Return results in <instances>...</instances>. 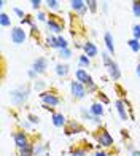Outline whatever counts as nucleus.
Instances as JSON below:
<instances>
[{
	"label": "nucleus",
	"instance_id": "obj_1",
	"mask_svg": "<svg viewBox=\"0 0 140 156\" xmlns=\"http://www.w3.org/2000/svg\"><path fill=\"white\" fill-rule=\"evenodd\" d=\"M29 96H30V88L27 84H21V86H16L10 91V102L13 105H16V107H19V105L27 102Z\"/></svg>",
	"mask_w": 140,
	"mask_h": 156
},
{
	"label": "nucleus",
	"instance_id": "obj_2",
	"mask_svg": "<svg viewBox=\"0 0 140 156\" xmlns=\"http://www.w3.org/2000/svg\"><path fill=\"white\" fill-rule=\"evenodd\" d=\"M38 97L41 101V108H54L61 104V97L54 91H43Z\"/></svg>",
	"mask_w": 140,
	"mask_h": 156
},
{
	"label": "nucleus",
	"instance_id": "obj_3",
	"mask_svg": "<svg viewBox=\"0 0 140 156\" xmlns=\"http://www.w3.org/2000/svg\"><path fill=\"white\" fill-rule=\"evenodd\" d=\"M94 137L97 140V145H99L100 148H110V147H113L115 144V140H113V136L105 129V127H102V129H99L96 134H94Z\"/></svg>",
	"mask_w": 140,
	"mask_h": 156
},
{
	"label": "nucleus",
	"instance_id": "obj_4",
	"mask_svg": "<svg viewBox=\"0 0 140 156\" xmlns=\"http://www.w3.org/2000/svg\"><path fill=\"white\" fill-rule=\"evenodd\" d=\"M11 137H13V142H15V145H16L18 150H21V148H24L26 145H29V144H30L29 134H27L24 129L13 131V132H11Z\"/></svg>",
	"mask_w": 140,
	"mask_h": 156
},
{
	"label": "nucleus",
	"instance_id": "obj_5",
	"mask_svg": "<svg viewBox=\"0 0 140 156\" xmlns=\"http://www.w3.org/2000/svg\"><path fill=\"white\" fill-rule=\"evenodd\" d=\"M70 94H72V97L76 99V101H81V99L86 97L88 91H86V86L83 83L73 80V81H70Z\"/></svg>",
	"mask_w": 140,
	"mask_h": 156
},
{
	"label": "nucleus",
	"instance_id": "obj_6",
	"mask_svg": "<svg viewBox=\"0 0 140 156\" xmlns=\"http://www.w3.org/2000/svg\"><path fill=\"white\" fill-rule=\"evenodd\" d=\"M10 38H11L13 43L19 46V45L26 43L27 34H26V30H24L21 26H16V27H11V30H10Z\"/></svg>",
	"mask_w": 140,
	"mask_h": 156
},
{
	"label": "nucleus",
	"instance_id": "obj_7",
	"mask_svg": "<svg viewBox=\"0 0 140 156\" xmlns=\"http://www.w3.org/2000/svg\"><path fill=\"white\" fill-rule=\"evenodd\" d=\"M46 29L51 32V35H61L62 30H64V24L58 19V16L50 15V19L46 23Z\"/></svg>",
	"mask_w": 140,
	"mask_h": 156
},
{
	"label": "nucleus",
	"instance_id": "obj_8",
	"mask_svg": "<svg viewBox=\"0 0 140 156\" xmlns=\"http://www.w3.org/2000/svg\"><path fill=\"white\" fill-rule=\"evenodd\" d=\"M115 108H116L118 115H120V118L123 119V121H128L129 116H131V113L128 112V108H129V107L126 105L124 99H116V101H115Z\"/></svg>",
	"mask_w": 140,
	"mask_h": 156
},
{
	"label": "nucleus",
	"instance_id": "obj_9",
	"mask_svg": "<svg viewBox=\"0 0 140 156\" xmlns=\"http://www.w3.org/2000/svg\"><path fill=\"white\" fill-rule=\"evenodd\" d=\"M30 69H33L35 72H37V75H45L46 73V69H48V59L43 58V56H40V58H37L33 62Z\"/></svg>",
	"mask_w": 140,
	"mask_h": 156
},
{
	"label": "nucleus",
	"instance_id": "obj_10",
	"mask_svg": "<svg viewBox=\"0 0 140 156\" xmlns=\"http://www.w3.org/2000/svg\"><path fill=\"white\" fill-rule=\"evenodd\" d=\"M70 8L78 16H85L88 11V5L85 0H70Z\"/></svg>",
	"mask_w": 140,
	"mask_h": 156
},
{
	"label": "nucleus",
	"instance_id": "obj_11",
	"mask_svg": "<svg viewBox=\"0 0 140 156\" xmlns=\"http://www.w3.org/2000/svg\"><path fill=\"white\" fill-rule=\"evenodd\" d=\"M83 54H86L89 59H94L97 54H99V49H97L96 43L91 40H86L85 43H83Z\"/></svg>",
	"mask_w": 140,
	"mask_h": 156
},
{
	"label": "nucleus",
	"instance_id": "obj_12",
	"mask_svg": "<svg viewBox=\"0 0 140 156\" xmlns=\"http://www.w3.org/2000/svg\"><path fill=\"white\" fill-rule=\"evenodd\" d=\"M51 123L54 127H65L67 126V118L64 113H61V112H54L51 113Z\"/></svg>",
	"mask_w": 140,
	"mask_h": 156
},
{
	"label": "nucleus",
	"instance_id": "obj_13",
	"mask_svg": "<svg viewBox=\"0 0 140 156\" xmlns=\"http://www.w3.org/2000/svg\"><path fill=\"white\" fill-rule=\"evenodd\" d=\"M107 73H108V76H110L113 81H118V80L121 78V69H120V66H118L116 61H113V62H111L110 66L107 67Z\"/></svg>",
	"mask_w": 140,
	"mask_h": 156
},
{
	"label": "nucleus",
	"instance_id": "obj_14",
	"mask_svg": "<svg viewBox=\"0 0 140 156\" xmlns=\"http://www.w3.org/2000/svg\"><path fill=\"white\" fill-rule=\"evenodd\" d=\"M103 43H105V49L111 54V56H115V40H113V35H111L108 30L103 34Z\"/></svg>",
	"mask_w": 140,
	"mask_h": 156
},
{
	"label": "nucleus",
	"instance_id": "obj_15",
	"mask_svg": "<svg viewBox=\"0 0 140 156\" xmlns=\"http://www.w3.org/2000/svg\"><path fill=\"white\" fill-rule=\"evenodd\" d=\"M80 115H81L83 119H86V121H93L97 126H102V119L99 116H94L93 113H91V110H88V108H80Z\"/></svg>",
	"mask_w": 140,
	"mask_h": 156
},
{
	"label": "nucleus",
	"instance_id": "obj_16",
	"mask_svg": "<svg viewBox=\"0 0 140 156\" xmlns=\"http://www.w3.org/2000/svg\"><path fill=\"white\" fill-rule=\"evenodd\" d=\"M80 132H85V127H83L78 121L70 119L65 126V134H80Z\"/></svg>",
	"mask_w": 140,
	"mask_h": 156
},
{
	"label": "nucleus",
	"instance_id": "obj_17",
	"mask_svg": "<svg viewBox=\"0 0 140 156\" xmlns=\"http://www.w3.org/2000/svg\"><path fill=\"white\" fill-rule=\"evenodd\" d=\"M54 72H56V75H58L59 78H65L68 75V72H70V67H68V64H65V62H58L54 66Z\"/></svg>",
	"mask_w": 140,
	"mask_h": 156
},
{
	"label": "nucleus",
	"instance_id": "obj_18",
	"mask_svg": "<svg viewBox=\"0 0 140 156\" xmlns=\"http://www.w3.org/2000/svg\"><path fill=\"white\" fill-rule=\"evenodd\" d=\"M89 110H91V113H93L94 116H99V118H102L103 116V113H105V108H103V104L102 102H93L91 104V107H89Z\"/></svg>",
	"mask_w": 140,
	"mask_h": 156
},
{
	"label": "nucleus",
	"instance_id": "obj_19",
	"mask_svg": "<svg viewBox=\"0 0 140 156\" xmlns=\"http://www.w3.org/2000/svg\"><path fill=\"white\" fill-rule=\"evenodd\" d=\"M89 76H91V75L88 73V70H86V69H78V70L75 72V80H76V81H80V83H83V84L88 81V78H89Z\"/></svg>",
	"mask_w": 140,
	"mask_h": 156
},
{
	"label": "nucleus",
	"instance_id": "obj_20",
	"mask_svg": "<svg viewBox=\"0 0 140 156\" xmlns=\"http://www.w3.org/2000/svg\"><path fill=\"white\" fill-rule=\"evenodd\" d=\"M18 154L19 156H35V144H30L26 145L24 148H21V150H18Z\"/></svg>",
	"mask_w": 140,
	"mask_h": 156
},
{
	"label": "nucleus",
	"instance_id": "obj_21",
	"mask_svg": "<svg viewBox=\"0 0 140 156\" xmlns=\"http://www.w3.org/2000/svg\"><path fill=\"white\" fill-rule=\"evenodd\" d=\"M85 86H86V91H88V94H93V93H99V86H97V83L94 81V78H93V76H89V78H88V81L85 83Z\"/></svg>",
	"mask_w": 140,
	"mask_h": 156
},
{
	"label": "nucleus",
	"instance_id": "obj_22",
	"mask_svg": "<svg viewBox=\"0 0 140 156\" xmlns=\"http://www.w3.org/2000/svg\"><path fill=\"white\" fill-rule=\"evenodd\" d=\"M46 46L50 49H58L59 51V46H58V35H48L46 40H45Z\"/></svg>",
	"mask_w": 140,
	"mask_h": 156
},
{
	"label": "nucleus",
	"instance_id": "obj_23",
	"mask_svg": "<svg viewBox=\"0 0 140 156\" xmlns=\"http://www.w3.org/2000/svg\"><path fill=\"white\" fill-rule=\"evenodd\" d=\"M91 64H93V59H89L86 54H80L78 56V66H80V69H89Z\"/></svg>",
	"mask_w": 140,
	"mask_h": 156
},
{
	"label": "nucleus",
	"instance_id": "obj_24",
	"mask_svg": "<svg viewBox=\"0 0 140 156\" xmlns=\"http://www.w3.org/2000/svg\"><path fill=\"white\" fill-rule=\"evenodd\" d=\"M45 5H46V8L50 11H54V13L61 11V2L59 0H46Z\"/></svg>",
	"mask_w": 140,
	"mask_h": 156
},
{
	"label": "nucleus",
	"instance_id": "obj_25",
	"mask_svg": "<svg viewBox=\"0 0 140 156\" xmlns=\"http://www.w3.org/2000/svg\"><path fill=\"white\" fill-rule=\"evenodd\" d=\"M48 148H50V144H46V142H43V144H35V154H37V156L46 154Z\"/></svg>",
	"mask_w": 140,
	"mask_h": 156
},
{
	"label": "nucleus",
	"instance_id": "obj_26",
	"mask_svg": "<svg viewBox=\"0 0 140 156\" xmlns=\"http://www.w3.org/2000/svg\"><path fill=\"white\" fill-rule=\"evenodd\" d=\"M100 58H102V64H103V67H105V69H107V67L110 66V64L113 62V56H111V54L107 51V49L100 53Z\"/></svg>",
	"mask_w": 140,
	"mask_h": 156
},
{
	"label": "nucleus",
	"instance_id": "obj_27",
	"mask_svg": "<svg viewBox=\"0 0 140 156\" xmlns=\"http://www.w3.org/2000/svg\"><path fill=\"white\" fill-rule=\"evenodd\" d=\"M0 26H2L3 29H5V27H11V18L6 15L5 11L0 13Z\"/></svg>",
	"mask_w": 140,
	"mask_h": 156
},
{
	"label": "nucleus",
	"instance_id": "obj_28",
	"mask_svg": "<svg viewBox=\"0 0 140 156\" xmlns=\"http://www.w3.org/2000/svg\"><path fill=\"white\" fill-rule=\"evenodd\" d=\"M128 46L131 48L132 53H140V40L129 38V40H128Z\"/></svg>",
	"mask_w": 140,
	"mask_h": 156
},
{
	"label": "nucleus",
	"instance_id": "obj_29",
	"mask_svg": "<svg viewBox=\"0 0 140 156\" xmlns=\"http://www.w3.org/2000/svg\"><path fill=\"white\" fill-rule=\"evenodd\" d=\"M72 49H70V48H65V49H61V51H59V58L62 59V61H68L70 58H72Z\"/></svg>",
	"mask_w": 140,
	"mask_h": 156
},
{
	"label": "nucleus",
	"instance_id": "obj_30",
	"mask_svg": "<svg viewBox=\"0 0 140 156\" xmlns=\"http://www.w3.org/2000/svg\"><path fill=\"white\" fill-rule=\"evenodd\" d=\"M131 8H132V15H134V18H140V0H134Z\"/></svg>",
	"mask_w": 140,
	"mask_h": 156
},
{
	"label": "nucleus",
	"instance_id": "obj_31",
	"mask_svg": "<svg viewBox=\"0 0 140 156\" xmlns=\"http://www.w3.org/2000/svg\"><path fill=\"white\" fill-rule=\"evenodd\" d=\"M86 5H88V11L91 13H97V10H99V2H96V0H88Z\"/></svg>",
	"mask_w": 140,
	"mask_h": 156
},
{
	"label": "nucleus",
	"instance_id": "obj_32",
	"mask_svg": "<svg viewBox=\"0 0 140 156\" xmlns=\"http://www.w3.org/2000/svg\"><path fill=\"white\" fill-rule=\"evenodd\" d=\"M88 150L86 148H72L70 150V156H86Z\"/></svg>",
	"mask_w": 140,
	"mask_h": 156
},
{
	"label": "nucleus",
	"instance_id": "obj_33",
	"mask_svg": "<svg viewBox=\"0 0 140 156\" xmlns=\"http://www.w3.org/2000/svg\"><path fill=\"white\" fill-rule=\"evenodd\" d=\"M58 46H59V51H61V49L68 48V41H67V38H64L62 35H58Z\"/></svg>",
	"mask_w": 140,
	"mask_h": 156
},
{
	"label": "nucleus",
	"instance_id": "obj_34",
	"mask_svg": "<svg viewBox=\"0 0 140 156\" xmlns=\"http://www.w3.org/2000/svg\"><path fill=\"white\" fill-rule=\"evenodd\" d=\"M48 19H50V15H46L45 11H37V21H40V23H48Z\"/></svg>",
	"mask_w": 140,
	"mask_h": 156
},
{
	"label": "nucleus",
	"instance_id": "obj_35",
	"mask_svg": "<svg viewBox=\"0 0 140 156\" xmlns=\"http://www.w3.org/2000/svg\"><path fill=\"white\" fill-rule=\"evenodd\" d=\"M132 38L135 40H140V23L132 26Z\"/></svg>",
	"mask_w": 140,
	"mask_h": 156
},
{
	"label": "nucleus",
	"instance_id": "obj_36",
	"mask_svg": "<svg viewBox=\"0 0 140 156\" xmlns=\"http://www.w3.org/2000/svg\"><path fill=\"white\" fill-rule=\"evenodd\" d=\"M24 24H27V26H30V27H33L35 26V23H33V18L32 16H29L27 15L24 19H21V26H24Z\"/></svg>",
	"mask_w": 140,
	"mask_h": 156
},
{
	"label": "nucleus",
	"instance_id": "obj_37",
	"mask_svg": "<svg viewBox=\"0 0 140 156\" xmlns=\"http://www.w3.org/2000/svg\"><path fill=\"white\" fill-rule=\"evenodd\" d=\"M27 119L32 123V126H35V124L40 123V118H38L37 115H33V113H27Z\"/></svg>",
	"mask_w": 140,
	"mask_h": 156
},
{
	"label": "nucleus",
	"instance_id": "obj_38",
	"mask_svg": "<svg viewBox=\"0 0 140 156\" xmlns=\"http://www.w3.org/2000/svg\"><path fill=\"white\" fill-rule=\"evenodd\" d=\"M97 96H99V102H102L103 105H107V104H110V99H108L107 96H105L103 93H100V91H99V93H97Z\"/></svg>",
	"mask_w": 140,
	"mask_h": 156
},
{
	"label": "nucleus",
	"instance_id": "obj_39",
	"mask_svg": "<svg viewBox=\"0 0 140 156\" xmlns=\"http://www.w3.org/2000/svg\"><path fill=\"white\" fill-rule=\"evenodd\" d=\"M13 13H15V15L18 16V18H21V19H24L27 15H26V13L23 11V10H21V8H18V6H15V8H13Z\"/></svg>",
	"mask_w": 140,
	"mask_h": 156
},
{
	"label": "nucleus",
	"instance_id": "obj_40",
	"mask_svg": "<svg viewBox=\"0 0 140 156\" xmlns=\"http://www.w3.org/2000/svg\"><path fill=\"white\" fill-rule=\"evenodd\" d=\"M41 0H30V6L33 10H37V11H40V6H41Z\"/></svg>",
	"mask_w": 140,
	"mask_h": 156
},
{
	"label": "nucleus",
	"instance_id": "obj_41",
	"mask_svg": "<svg viewBox=\"0 0 140 156\" xmlns=\"http://www.w3.org/2000/svg\"><path fill=\"white\" fill-rule=\"evenodd\" d=\"M37 72H35V70L33 69H27V78H30V80H35V81H37Z\"/></svg>",
	"mask_w": 140,
	"mask_h": 156
},
{
	"label": "nucleus",
	"instance_id": "obj_42",
	"mask_svg": "<svg viewBox=\"0 0 140 156\" xmlns=\"http://www.w3.org/2000/svg\"><path fill=\"white\" fill-rule=\"evenodd\" d=\"M21 126H23L24 131H30V129H32V123L29 121V119H24V121L21 123Z\"/></svg>",
	"mask_w": 140,
	"mask_h": 156
},
{
	"label": "nucleus",
	"instance_id": "obj_43",
	"mask_svg": "<svg viewBox=\"0 0 140 156\" xmlns=\"http://www.w3.org/2000/svg\"><path fill=\"white\" fill-rule=\"evenodd\" d=\"M33 86H35V89H38V91H41V89L45 88V83L41 81V80H37V81H35V84H33ZM41 93H43V91H41Z\"/></svg>",
	"mask_w": 140,
	"mask_h": 156
},
{
	"label": "nucleus",
	"instance_id": "obj_44",
	"mask_svg": "<svg viewBox=\"0 0 140 156\" xmlns=\"http://www.w3.org/2000/svg\"><path fill=\"white\" fill-rule=\"evenodd\" d=\"M94 156H110V154L105 151V150H97V151L94 153Z\"/></svg>",
	"mask_w": 140,
	"mask_h": 156
},
{
	"label": "nucleus",
	"instance_id": "obj_45",
	"mask_svg": "<svg viewBox=\"0 0 140 156\" xmlns=\"http://www.w3.org/2000/svg\"><path fill=\"white\" fill-rule=\"evenodd\" d=\"M135 73H137V76L140 78V62L137 64V67H135Z\"/></svg>",
	"mask_w": 140,
	"mask_h": 156
},
{
	"label": "nucleus",
	"instance_id": "obj_46",
	"mask_svg": "<svg viewBox=\"0 0 140 156\" xmlns=\"http://www.w3.org/2000/svg\"><path fill=\"white\" fill-rule=\"evenodd\" d=\"M131 156H140V150H134L131 153Z\"/></svg>",
	"mask_w": 140,
	"mask_h": 156
}]
</instances>
